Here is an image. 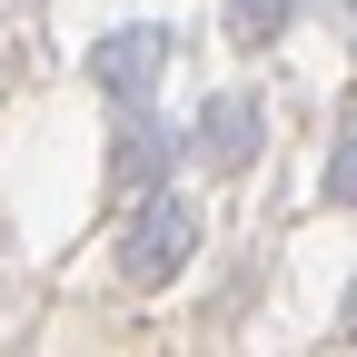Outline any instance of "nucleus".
Returning a JSON list of instances; mask_svg holds the SVG:
<instances>
[{
    "label": "nucleus",
    "instance_id": "423d86ee",
    "mask_svg": "<svg viewBox=\"0 0 357 357\" xmlns=\"http://www.w3.org/2000/svg\"><path fill=\"white\" fill-rule=\"evenodd\" d=\"M328 199H337V208L357 199V129H347V139H337V159H328Z\"/></svg>",
    "mask_w": 357,
    "mask_h": 357
},
{
    "label": "nucleus",
    "instance_id": "7ed1b4c3",
    "mask_svg": "<svg viewBox=\"0 0 357 357\" xmlns=\"http://www.w3.org/2000/svg\"><path fill=\"white\" fill-rule=\"evenodd\" d=\"M159 159H169V129H159L149 109H119V139H109V169L129 178V189H149V178H159Z\"/></svg>",
    "mask_w": 357,
    "mask_h": 357
},
{
    "label": "nucleus",
    "instance_id": "f03ea898",
    "mask_svg": "<svg viewBox=\"0 0 357 357\" xmlns=\"http://www.w3.org/2000/svg\"><path fill=\"white\" fill-rule=\"evenodd\" d=\"M159 60H169V30H119V40H100V50H89V79H100L119 109H149Z\"/></svg>",
    "mask_w": 357,
    "mask_h": 357
},
{
    "label": "nucleus",
    "instance_id": "39448f33",
    "mask_svg": "<svg viewBox=\"0 0 357 357\" xmlns=\"http://www.w3.org/2000/svg\"><path fill=\"white\" fill-rule=\"evenodd\" d=\"M288 10H298V0H229V40H238V50H268V40L288 30Z\"/></svg>",
    "mask_w": 357,
    "mask_h": 357
},
{
    "label": "nucleus",
    "instance_id": "0eeeda50",
    "mask_svg": "<svg viewBox=\"0 0 357 357\" xmlns=\"http://www.w3.org/2000/svg\"><path fill=\"white\" fill-rule=\"evenodd\" d=\"M347 30H357V10H347Z\"/></svg>",
    "mask_w": 357,
    "mask_h": 357
},
{
    "label": "nucleus",
    "instance_id": "f257e3e1",
    "mask_svg": "<svg viewBox=\"0 0 357 357\" xmlns=\"http://www.w3.org/2000/svg\"><path fill=\"white\" fill-rule=\"evenodd\" d=\"M189 238H199V208L159 189V199H149L139 218H129V238H119V278H129V288H159V278H178Z\"/></svg>",
    "mask_w": 357,
    "mask_h": 357
},
{
    "label": "nucleus",
    "instance_id": "20e7f679",
    "mask_svg": "<svg viewBox=\"0 0 357 357\" xmlns=\"http://www.w3.org/2000/svg\"><path fill=\"white\" fill-rule=\"evenodd\" d=\"M248 149H258V109H248V100H218V109L199 119V159H208V169H248Z\"/></svg>",
    "mask_w": 357,
    "mask_h": 357
}]
</instances>
